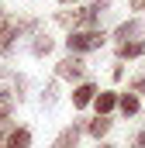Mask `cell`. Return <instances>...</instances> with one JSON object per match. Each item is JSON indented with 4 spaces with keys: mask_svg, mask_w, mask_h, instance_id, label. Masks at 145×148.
Instances as JSON below:
<instances>
[{
    "mask_svg": "<svg viewBox=\"0 0 145 148\" xmlns=\"http://www.w3.org/2000/svg\"><path fill=\"white\" fill-rule=\"evenodd\" d=\"M131 10H145V0H131Z\"/></svg>",
    "mask_w": 145,
    "mask_h": 148,
    "instance_id": "cell-19",
    "label": "cell"
},
{
    "mask_svg": "<svg viewBox=\"0 0 145 148\" xmlns=\"http://www.w3.org/2000/svg\"><path fill=\"white\" fill-rule=\"evenodd\" d=\"M55 21H59L62 28H69V31H86V28H97L100 17H97L90 7H72V10H59Z\"/></svg>",
    "mask_w": 145,
    "mask_h": 148,
    "instance_id": "cell-3",
    "label": "cell"
},
{
    "mask_svg": "<svg viewBox=\"0 0 145 148\" xmlns=\"http://www.w3.org/2000/svg\"><path fill=\"white\" fill-rule=\"evenodd\" d=\"M135 38H142V21H135V17H128V21H121V24L114 28V41H117V45L135 41Z\"/></svg>",
    "mask_w": 145,
    "mask_h": 148,
    "instance_id": "cell-6",
    "label": "cell"
},
{
    "mask_svg": "<svg viewBox=\"0 0 145 148\" xmlns=\"http://www.w3.org/2000/svg\"><path fill=\"white\" fill-rule=\"evenodd\" d=\"M28 31H38L35 17H10L7 14V21L0 24V55H10L14 52V41L21 35H28Z\"/></svg>",
    "mask_w": 145,
    "mask_h": 148,
    "instance_id": "cell-1",
    "label": "cell"
},
{
    "mask_svg": "<svg viewBox=\"0 0 145 148\" xmlns=\"http://www.w3.org/2000/svg\"><path fill=\"white\" fill-rule=\"evenodd\" d=\"M52 45H55V41L45 35V31H35V35H31V55H35V59H45V55L52 52Z\"/></svg>",
    "mask_w": 145,
    "mask_h": 148,
    "instance_id": "cell-9",
    "label": "cell"
},
{
    "mask_svg": "<svg viewBox=\"0 0 145 148\" xmlns=\"http://www.w3.org/2000/svg\"><path fill=\"white\" fill-rule=\"evenodd\" d=\"M110 79H114V83H121V79H124V66H114V73H110Z\"/></svg>",
    "mask_w": 145,
    "mask_h": 148,
    "instance_id": "cell-18",
    "label": "cell"
},
{
    "mask_svg": "<svg viewBox=\"0 0 145 148\" xmlns=\"http://www.w3.org/2000/svg\"><path fill=\"white\" fill-rule=\"evenodd\" d=\"M55 100H59V83H48L41 93V107H55Z\"/></svg>",
    "mask_w": 145,
    "mask_h": 148,
    "instance_id": "cell-15",
    "label": "cell"
},
{
    "mask_svg": "<svg viewBox=\"0 0 145 148\" xmlns=\"http://www.w3.org/2000/svg\"><path fill=\"white\" fill-rule=\"evenodd\" d=\"M86 131V124H79V121H72L69 127H62L59 134H55V141H52V148H76L79 145V134Z\"/></svg>",
    "mask_w": 145,
    "mask_h": 148,
    "instance_id": "cell-5",
    "label": "cell"
},
{
    "mask_svg": "<svg viewBox=\"0 0 145 148\" xmlns=\"http://www.w3.org/2000/svg\"><path fill=\"white\" fill-rule=\"evenodd\" d=\"M97 148H114V145H110V141H100V145H97Z\"/></svg>",
    "mask_w": 145,
    "mask_h": 148,
    "instance_id": "cell-21",
    "label": "cell"
},
{
    "mask_svg": "<svg viewBox=\"0 0 145 148\" xmlns=\"http://www.w3.org/2000/svg\"><path fill=\"white\" fill-rule=\"evenodd\" d=\"M62 3H66V7H69V3H76V0H62Z\"/></svg>",
    "mask_w": 145,
    "mask_h": 148,
    "instance_id": "cell-22",
    "label": "cell"
},
{
    "mask_svg": "<svg viewBox=\"0 0 145 148\" xmlns=\"http://www.w3.org/2000/svg\"><path fill=\"white\" fill-rule=\"evenodd\" d=\"M3 148H31V131L28 127H10L7 138H3Z\"/></svg>",
    "mask_w": 145,
    "mask_h": 148,
    "instance_id": "cell-8",
    "label": "cell"
},
{
    "mask_svg": "<svg viewBox=\"0 0 145 148\" xmlns=\"http://www.w3.org/2000/svg\"><path fill=\"white\" fill-rule=\"evenodd\" d=\"M55 76H59V79H79V83H83V79H86V62H83L79 55H66V59L55 66Z\"/></svg>",
    "mask_w": 145,
    "mask_h": 148,
    "instance_id": "cell-4",
    "label": "cell"
},
{
    "mask_svg": "<svg viewBox=\"0 0 145 148\" xmlns=\"http://www.w3.org/2000/svg\"><path fill=\"white\" fill-rule=\"evenodd\" d=\"M142 55H145V41H142V38L117 45V59H121V62H124V59H142Z\"/></svg>",
    "mask_w": 145,
    "mask_h": 148,
    "instance_id": "cell-10",
    "label": "cell"
},
{
    "mask_svg": "<svg viewBox=\"0 0 145 148\" xmlns=\"http://www.w3.org/2000/svg\"><path fill=\"white\" fill-rule=\"evenodd\" d=\"M128 90H131L135 97H142V93H145V76H138V79H131V86H128Z\"/></svg>",
    "mask_w": 145,
    "mask_h": 148,
    "instance_id": "cell-17",
    "label": "cell"
},
{
    "mask_svg": "<svg viewBox=\"0 0 145 148\" xmlns=\"http://www.w3.org/2000/svg\"><path fill=\"white\" fill-rule=\"evenodd\" d=\"M104 41H107V35L100 28H86V31H69L66 48H69V55H86V52L104 48Z\"/></svg>",
    "mask_w": 145,
    "mask_h": 148,
    "instance_id": "cell-2",
    "label": "cell"
},
{
    "mask_svg": "<svg viewBox=\"0 0 145 148\" xmlns=\"http://www.w3.org/2000/svg\"><path fill=\"white\" fill-rule=\"evenodd\" d=\"M86 7H90V10H93V14H97V17H100V14H104V10H110V0H90V3H86Z\"/></svg>",
    "mask_w": 145,
    "mask_h": 148,
    "instance_id": "cell-16",
    "label": "cell"
},
{
    "mask_svg": "<svg viewBox=\"0 0 145 148\" xmlns=\"http://www.w3.org/2000/svg\"><path fill=\"white\" fill-rule=\"evenodd\" d=\"M117 110L124 114V117H135V114L142 110V103H138V97H135V93L128 90L124 97H117Z\"/></svg>",
    "mask_w": 145,
    "mask_h": 148,
    "instance_id": "cell-13",
    "label": "cell"
},
{
    "mask_svg": "<svg viewBox=\"0 0 145 148\" xmlns=\"http://www.w3.org/2000/svg\"><path fill=\"white\" fill-rule=\"evenodd\" d=\"M93 107H97V114H100V117H107L110 110H114V107H117V93H97V97H93Z\"/></svg>",
    "mask_w": 145,
    "mask_h": 148,
    "instance_id": "cell-12",
    "label": "cell"
},
{
    "mask_svg": "<svg viewBox=\"0 0 145 148\" xmlns=\"http://www.w3.org/2000/svg\"><path fill=\"white\" fill-rule=\"evenodd\" d=\"M10 110H14V93L0 90V121H10Z\"/></svg>",
    "mask_w": 145,
    "mask_h": 148,
    "instance_id": "cell-14",
    "label": "cell"
},
{
    "mask_svg": "<svg viewBox=\"0 0 145 148\" xmlns=\"http://www.w3.org/2000/svg\"><path fill=\"white\" fill-rule=\"evenodd\" d=\"M93 97H97V86H93L90 79H83V83L72 90V107H76V110H83V107H90V103H93Z\"/></svg>",
    "mask_w": 145,
    "mask_h": 148,
    "instance_id": "cell-7",
    "label": "cell"
},
{
    "mask_svg": "<svg viewBox=\"0 0 145 148\" xmlns=\"http://www.w3.org/2000/svg\"><path fill=\"white\" fill-rule=\"evenodd\" d=\"M3 21H7V10H3V7H0V24H3Z\"/></svg>",
    "mask_w": 145,
    "mask_h": 148,
    "instance_id": "cell-20",
    "label": "cell"
},
{
    "mask_svg": "<svg viewBox=\"0 0 145 148\" xmlns=\"http://www.w3.org/2000/svg\"><path fill=\"white\" fill-rule=\"evenodd\" d=\"M110 124H114V121H110V117H100V114H97V117H93V121H86V134H90V138H97V141H100V138H104V134H107V131H110Z\"/></svg>",
    "mask_w": 145,
    "mask_h": 148,
    "instance_id": "cell-11",
    "label": "cell"
}]
</instances>
